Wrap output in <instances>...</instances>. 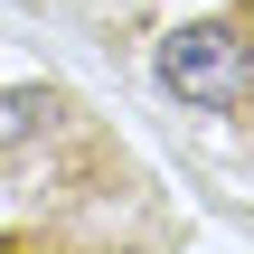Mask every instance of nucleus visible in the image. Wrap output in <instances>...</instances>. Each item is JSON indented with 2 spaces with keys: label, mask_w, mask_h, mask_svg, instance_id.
<instances>
[{
  "label": "nucleus",
  "mask_w": 254,
  "mask_h": 254,
  "mask_svg": "<svg viewBox=\"0 0 254 254\" xmlns=\"http://www.w3.org/2000/svg\"><path fill=\"white\" fill-rule=\"evenodd\" d=\"M160 85L207 104V113H245L254 104V47L236 19H198V28H170L160 38Z\"/></svg>",
  "instance_id": "nucleus-1"
}]
</instances>
